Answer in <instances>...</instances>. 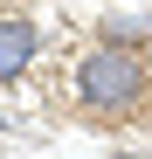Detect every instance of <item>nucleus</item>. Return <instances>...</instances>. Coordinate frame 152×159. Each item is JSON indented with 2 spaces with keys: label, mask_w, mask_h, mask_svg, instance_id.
I'll list each match as a JSON object with an SVG mask.
<instances>
[{
  "label": "nucleus",
  "mask_w": 152,
  "mask_h": 159,
  "mask_svg": "<svg viewBox=\"0 0 152 159\" xmlns=\"http://www.w3.org/2000/svg\"><path fill=\"white\" fill-rule=\"evenodd\" d=\"M76 104L90 118H132L145 104V56L124 42H97L76 62Z\"/></svg>",
  "instance_id": "1"
},
{
  "label": "nucleus",
  "mask_w": 152,
  "mask_h": 159,
  "mask_svg": "<svg viewBox=\"0 0 152 159\" xmlns=\"http://www.w3.org/2000/svg\"><path fill=\"white\" fill-rule=\"evenodd\" d=\"M35 56H42V28L28 14H0V90L21 83V76L35 69Z\"/></svg>",
  "instance_id": "2"
},
{
  "label": "nucleus",
  "mask_w": 152,
  "mask_h": 159,
  "mask_svg": "<svg viewBox=\"0 0 152 159\" xmlns=\"http://www.w3.org/2000/svg\"><path fill=\"white\" fill-rule=\"evenodd\" d=\"M0 139H7V111H0Z\"/></svg>",
  "instance_id": "3"
},
{
  "label": "nucleus",
  "mask_w": 152,
  "mask_h": 159,
  "mask_svg": "<svg viewBox=\"0 0 152 159\" xmlns=\"http://www.w3.org/2000/svg\"><path fill=\"white\" fill-rule=\"evenodd\" d=\"M124 159H145V152H124Z\"/></svg>",
  "instance_id": "4"
}]
</instances>
